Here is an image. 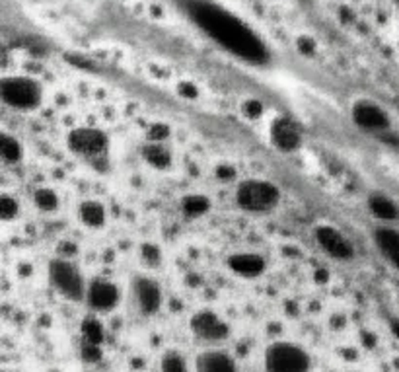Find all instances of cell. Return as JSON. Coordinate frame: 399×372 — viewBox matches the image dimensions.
I'll list each match as a JSON object with an SVG mask.
<instances>
[{
    "label": "cell",
    "mask_w": 399,
    "mask_h": 372,
    "mask_svg": "<svg viewBox=\"0 0 399 372\" xmlns=\"http://www.w3.org/2000/svg\"><path fill=\"white\" fill-rule=\"evenodd\" d=\"M281 193L277 189V185L261 180H249L244 182L236 191L238 205L245 210H269L279 203Z\"/></svg>",
    "instance_id": "cell-4"
},
{
    "label": "cell",
    "mask_w": 399,
    "mask_h": 372,
    "mask_svg": "<svg viewBox=\"0 0 399 372\" xmlns=\"http://www.w3.org/2000/svg\"><path fill=\"white\" fill-rule=\"evenodd\" d=\"M162 372H187L185 361L180 353L168 351L162 357Z\"/></svg>",
    "instance_id": "cell-23"
},
{
    "label": "cell",
    "mask_w": 399,
    "mask_h": 372,
    "mask_svg": "<svg viewBox=\"0 0 399 372\" xmlns=\"http://www.w3.org/2000/svg\"><path fill=\"white\" fill-rule=\"evenodd\" d=\"M86 299H88V304H90V308L111 310V308H115V306H117L119 291L113 282L103 281V279H98V281H94L90 287H88Z\"/></svg>",
    "instance_id": "cell-12"
},
{
    "label": "cell",
    "mask_w": 399,
    "mask_h": 372,
    "mask_svg": "<svg viewBox=\"0 0 399 372\" xmlns=\"http://www.w3.org/2000/svg\"><path fill=\"white\" fill-rule=\"evenodd\" d=\"M80 218L88 227H101L106 222V209L98 201H84L80 205Z\"/></svg>",
    "instance_id": "cell-18"
},
{
    "label": "cell",
    "mask_w": 399,
    "mask_h": 372,
    "mask_svg": "<svg viewBox=\"0 0 399 372\" xmlns=\"http://www.w3.org/2000/svg\"><path fill=\"white\" fill-rule=\"evenodd\" d=\"M310 366V355L302 347L286 341L273 343L265 353V369L269 372H308Z\"/></svg>",
    "instance_id": "cell-2"
},
{
    "label": "cell",
    "mask_w": 399,
    "mask_h": 372,
    "mask_svg": "<svg viewBox=\"0 0 399 372\" xmlns=\"http://www.w3.org/2000/svg\"><path fill=\"white\" fill-rule=\"evenodd\" d=\"M271 141L273 145L277 146L279 150H282V152H292V150H296L300 146L302 136H300L298 127L292 123L291 119L281 117L273 121Z\"/></svg>",
    "instance_id": "cell-11"
},
{
    "label": "cell",
    "mask_w": 399,
    "mask_h": 372,
    "mask_svg": "<svg viewBox=\"0 0 399 372\" xmlns=\"http://www.w3.org/2000/svg\"><path fill=\"white\" fill-rule=\"evenodd\" d=\"M368 207L382 220H398L399 218V207L386 195H372L368 199Z\"/></svg>",
    "instance_id": "cell-16"
},
{
    "label": "cell",
    "mask_w": 399,
    "mask_h": 372,
    "mask_svg": "<svg viewBox=\"0 0 399 372\" xmlns=\"http://www.w3.org/2000/svg\"><path fill=\"white\" fill-rule=\"evenodd\" d=\"M191 16L199 24L201 29H205L207 36L212 37L230 53L254 64H263L269 61V51L263 41L255 36L252 27L245 26L242 20L230 14L228 10L209 2H195L191 4Z\"/></svg>",
    "instance_id": "cell-1"
},
{
    "label": "cell",
    "mask_w": 399,
    "mask_h": 372,
    "mask_svg": "<svg viewBox=\"0 0 399 372\" xmlns=\"http://www.w3.org/2000/svg\"><path fill=\"white\" fill-rule=\"evenodd\" d=\"M49 277L57 291L71 300H80L84 296V282L80 271L64 259H55L49 267Z\"/></svg>",
    "instance_id": "cell-6"
},
{
    "label": "cell",
    "mask_w": 399,
    "mask_h": 372,
    "mask_svg": "<svg viewBox=\"0 0 399 372\" xmlns=\"http://www.w3.org/2000/svg\"><path fill=\"white\" fill-rule=\"evenodd\" d=\"M234 173H236V170L230 166H218L217 168V176L220 180H230V178H234Z\"/></svg>",
    "instance_id": "cell-31"
},
{
    "label": "cell",
    "mask_w": 399,
    "mask_h": 372,
    "mask_svg": "<svg viewBox=\"0 0 399 372\" xmlns=\"http://www.w3.org/2000/svg\"><path fill=\"white\" fill-rule=\"evenodd\" d=\"M228 267L242 277H257L265 271V259L257 254H236L228 259Z\"/></svg>",
    "instance_id": "cell-14"
},
{
    "label": "cell",
    "mask_w": 399,
    "mask_h": 372,
    "mask_svg": "<svg viewBox=\"0 0 399 372\" xmlns=\"http://www.w3.org/2000/svg\"><path fill=\"white\" fill-rule=\"evenodd\" d=\"M182 209L185 213V217L195 218L205 215L210 209V201L203 195H189L182 201Z\"/></svg>",
    "instance_id": "cell-19"
},
{
    "label": "cell",
    "mask_w": 399,
    "mask_h": 372,
    "mask_svg": "<svg viewBox=\"0 0 399 372\" xmlns=\"http://www.w3.org/2000/svg\"><path fill=\"white\" fill-rule=\"evenodd\" d=\"M363 343H364V347L372 349V347H376V336H372V334H368V331H364V334H363Z\"/></svg>",
    "instance_id": "cell-32"
},
{
    "label": "cell",
    "mask_w": 399,
    "mask_h": 372,
    "mask_svg": "<svg viewBox=\"0 0 399 372\" xmlns=\"http://www.w3.org/2000/svg\"><path fill=\"white\" fill-rule=\"evenodd\" d=\"M316 240H318V244L324 248V252L333 255L337 259H349V257H353V245H351V242H349L339 230H335V228L319 227L318 230H316Z\"/></svg>",
    "instance_id": "cell-9"
},
{
    "label": "cell",
    "mask_w": 399,
    "mask_h": 372,
    "mask_svg": "<svg viewBox=\"0 0 399 372\" xmlns=\"http://www.w3.org/2000/svg\"><path fill=\"white\" fill-rule=\"evenodd\" d=\"M68 146L74 155H80L84 158H90L92 162L98 164L100 160L106 162L108 155V135L98 129H74L68 135ZM100 166V164H98Z\"/></svg>",
    "instance_id": "cell-5"
},
{
    "label": "cell",
    "mask_w": 399,
    "mask_h": 372,
    "mask_svg": "<svg viewBox=\"0 0 399 372\" xmlns=\"http://www.w3.org/2000/svg\"><path fill=\"white\" fill-rule=\"evenodd\" d=\"M191 329L199 339L207 341H222L228 336V326L209 310L197 312L191 318Z\"/></svg>",
    "instance_id": "cell-7"
},
{
    "label": "cell",
    "mask_w": 399,
    "mask_h": 372,
    "mask_svg": "<svg viewBox=\"0 0 399 372\" xmlns=\"http://www.w3.org/2000/svg\"><path fill=\"white\" fill-rule=\"evenodd\" d=\"M133 292H135L136 304L145 314H156L162 304V291L152 279L146 277H136L133 282Z\"/></svg>",
    "instance_id": "cell-10"
},
{
    "label": "cell",
    "mask_w": 399,
    "mask_h": 372,
    "mask_svg": "<svg viewBox=\"0 0 399 372\" xmlns=\"http://www.w3.org/2000/svg\"><path fill=\"white\" fill-rule=\"evenodd\" d=\"M197 372H238L234 359L222 351H207L197 357Z\"/></svg>",
    "instance_id": "cell-13"
},
{
    "label": "cell",
    "mask_w": 399,
    "mask_h": 372,
    "mask_svg": "<svg viewBox=\"0 0 399 372\" xmlns=\"http://www.w3.org/2000/svg\"><path fill=\"white\" fill-rule=\"evenodd\" d=\"M61 252L66 255H73L76 252V245L74 244H61Z\"/></svg>",
    "instance_id": "cell-33"
},
{
    "label": "cell",
    "mask_w": 399,
    "mask_h": 372,
    "mask_svg": "<svg viewBox=\"0 0 399 372\" xmlns=\"http://www.w3.org/2000/svg\"><path fill=\"white\" fill-rule=\"evenodd\" d=\"M34 201H36V205L41 210H55L57 209V205H59V199H57L55 191L47 189V187L37 189L36 193H34Z\"/></svg>",
    "instance_id": "cell-22"
},
{
    "label": "cell",
    "mask_w": 399,
    "mask_h": 372,
    "mask_svg": "<svg viewBox=\"0 0 399 372\" xmlns=\"http://www.w3.org/2000/svg\"><path fill=\"white\" fill-rule=\"evenodd\" d=\"M391 331H393V336L399 339V320H393V322H391Z\"/></svg>",
    "instance_id": "cell-35"
},
{
    "label": "cell",
    "mask_w": 399,
    "mask_h": 372,
    "mask_svg": "<svg viewBox=\"0 0 399 372\" xmlns=\"http://www.w3.org/2000/svg\"><path fill=\"white\" fill-rule=\"evenodd\" d=\"M244 111H245V115H247V117L255 119V117H259V115L263 113V106H261L259 101L249 100L244 106Z\"/></svg>",
    "instance_id": "cell-29"
},
{
    "label": "cell",
    "mask_w": 399,
    "mask_h": 372,
    "mask_svg": "<svg viewBox=\"0 0 399 372\" xmlns=\"http://www.w3.org/2000/svg\"><path fill=\"white\" fill-rule=\"evenodd\" d=\"M327 279H329V273H327L326 269H321V271L316 273V281L318 282H326Z\"/></svg>",
    "instance_id": "cell-34"
},
{
    "label": "cell",
    "mask_w": 399,
    "mask_h": 372,
    "mask_svg": "<svg viewBox=\"0 0 399 372\" xmlns=\"http://www.w3.org/2000/svg\"><path fill=\"white\" fill-rule=\"evenodd\" d=\"M296 45H298L300 53L304 55H314L316 51V41L312 39V37H298V41H296Z\"/></svg>",
    "instance_id": "cell-28"
},
{
    "label": "cell",
    "mask_w": 399,
    "mask_h": 372,
    "mask_svg": "<svg viewBox=\"0 0 399 372\" xmlns=\"http://www.w3.org/2000/svg\"><path fill=\"white\" fill-rule=\"evenodd\" d=\"M140 254H143V257H145V262H148V264H158L160 262V248L158 245H150V244H146V245H143V250H140Z\"/></svg>",
    "instance_id": "cell-27"
},
{
    "label": "cell",
    "mask_w": 399,
    "mask_h": 372,
    "mask_svg": "<svg viewBox=\"0 0 399 372\" xmlns=\"http://www.w3.org/2000/svg\"><path fill=\"white\" fill-rule=\"evenodd\" d=\"M80 355L86 363H98V361L101 359V349H100V345H94V343L84 341L80 347Z\"/></svg>",
    "instance_id": "cell-25"
},
{
    "label": "cell",
    "mask_w": 399,
    "mask_h": 372,
    "mask_svg": "<svg viewBox=\"0 0 399 372\" xmlns=\"http://www.w3.org/2000/svg\"><path fill=\"white\" fill-rule=\"evenodd\" d=\"M353 119L358 127L366 131H388L390 129V117L388 113L370 101H361L353 108Z\"/></svg>",
    "instance_id": "cell-8"
},
{
    "label": "cell",
    "mask_w": 399,
    "mask_h": 372,
    "mask_svg": "<svg viewBox=\"0 0 399 372\" xmlns=\"http://www.w3.org/2000/svg\"><path fill=\"white\" fill-rule=\"evenodd\" d=\"M143 155H145V160L150 166H154L158 170H166L170 164H172V155L170 150L162 146L160 143H148V145L143 148Z\"/></svg>",
    "instance_id": "cell-17"
},
{
    "label": "cell",
    "mask_w": 399,
    "mask_h": 372,
    "mask_svg": "<svg viewBox=\"0 0 399 372\" xmlns=\"http://www.w3.org/2000/svg\"><path fill=\"white\" fill-rule=\"evenodd\" d=\"M170 136V129L168 125H164V123H156L150 127L148 131V138L152 141V143H160V141H166Z\"/></svg>",
    "instance_id": "cell-26"
},
{
    "label": "cell",
    "mask_w": 399,
    "mask_h": 372,
    "mask_svg": "<svg viewBox=\"0 0 399 372\" xmlns=\"http://www.w3.org/2000/svg\"><path fill=\"white\" fill-rule=\"evenodd\" d=\"M82 336H84V341L88 343H94V345H101L103 341V327L96 318H86L82 322Z\"/></svg>",
    "instance_id": "cell-21"
},
{
    "label": "cell",
    "mask_w": 399,
    "mask_h": 372,
    "mask_svg": "<svg viewBox=\"0 0 399 372\" xmlns=\"http://www.w3.org/2000/svg\"><path fill=\"white\" fill-rule=\"evenodd\" d=\"M177 90H180V94H182L183 98H191V100L197 98V94H199V90H197L191 82H182Z\"/></svg>",
    "instance_id": "cell-30"
},
{
    "label": "cell",
    "mask_w": 399,
    "mask_h": 372,
    "mask_svg": "<svg viewBox=\"0 0 399 372\" xmlns=\"http://www.w3.org/2000/svg\"><path fill=\"white\" fill-rule=\"evenodd\" d=\"M0 96L6 106L14 109H34L41 101V86L26 76L4 78L0 84Z\"/></svg>",
    "instance_id": "cell-3"
},
{
    "label": "cell",
    "mask_w": 399,
    "mask_h": 372,
    "mask_svg": "<svg viewBox=\"0 0 399 372\" xmlns=\"http://www.w3.org/2000/svg\"><path fill=\"white\" fill-rule=\"evenodd\" d=\"M374 240L380 252L390 259L393 267L399 271V230L393 228H378L374 232Z\"/></svg>",
    "instance_id": "cell-15"
},
{
    "label": "cell",
    "mask_w": 399,
    "mask_h": 372,
    "mask_svg": "<svg viewBox=\"0 0 399 372\" xmlns=\"http://www.w3.org/2000/svg\"><path fill=\"white\" fill-rule=\"evenodd\" d=\"M18 215V201L10 195H2L0 197V217L4 220H12Z\"/></svg>",
    "instance_id": "cell-24"
},
{
    "label": "cell",
    "mask_w": 399,
    "mask_h": 372,
    "mask_svg": "<svg viewBox=\"0 0 399 372\" xmlns=\"http://www.w3.org/2000/svg\"><path fill=\"white\" fill-rule=\"evenodd\" d=\"M0 152H2V158L10 164L20 162L22 158V146L20 143L10 135H2L0 136Z\"/></svg>",
    "instance_id": "cell-20"
}]
</instances>
